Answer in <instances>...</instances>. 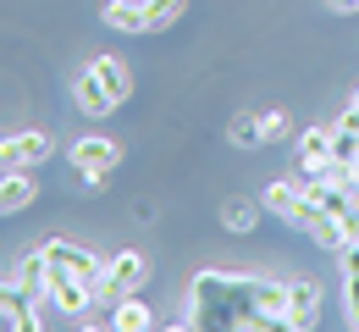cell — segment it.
Returning <instances> with one entry per match:
<instances>
[{"label":"cell","instance_id":"6da1fadb","mask_svg":"<svg viewBox=\"0 0 359 332\" xmlns=\"http://www.w3.org/2000/svg\"><path fill=\"white\" fill-rule=\"evenodd\" d=\"M255 283L260 272H194L188 277V310L177 327H260L255 321Z\"/></svg>","mask_w":359,"mask_h":332},{"label":"cell","instance_id":"7a4b0ae2","mask_svg":"<svg viewBox=\"0 0 359 332\" xmlns=\"http://www.w3.org/2000/svg\"><path fill=\"white\" fill-rule=\"evenodd\" d=\"M67 166H72L89 189H105V178L122 166V144L105 139V133H83V139L67 150Z\"/></svg>","mask_w":359,"mask_h":332},{"label":"cell","instance_id":"3957f363","mask_svg":"<svg viewBox=\"0 0 359 332\" xmlns=\"http://www.w3.org/2000/svg\"><path fill=\"white\" fill-rule=\"evenodd\" d=\"M149 288V255L144 249H116V255H105V283H100V305L111 310L116 299H128V293H144Z\"/></svg>","mask_w":359,"mask_h":332},{"label":"cell","instance_id":"277c9868","mask_svg":"<svg viewBox=\"0 0 359 332\" xmlns=\"http://www.w3.org/2000/svg\"><path fill=\"white\" fill-rule=\"evenodd\" d=\"M45 293H50V305L61 310V321H78V316H89L94 305V288L72 272V266H61V260H50V277H45Z\"/></svg>","mask_w":359,"mask_h":332},{"label":"cell","instance_id":"5b68a950","mask_svg":"<svg viewBox=\"0 0 359 332\" xmlns=\"http://www.w3.org/2000/svg\"><path fill=\"white\" fill-rule=\"evenodd\" d=\"M55 155V133L50 128H22V133H6L0 139V172H28V166H45Z\"/></svg>","mask_w":359,"mask_h":332},{"label":"cell","instance_id":"8992f818","mask_svg":"<svg viewBox=\"0 0 359 332\" xmlns=\"http://www.w3.org/2000/svg\"><path fill=\"white\" fill-rule=\"evenodd\" d=\"M320 277H299V283H287V316H282V327L287 332H315L320 327Z\"/></svg>","mask_w":359,"mask_h":332},{"label":"cell","instance_id":"52a82bcc","mask_svg":"<svg viewBox=\"0 0 359 332\" xmlns=\"http://www.w3.org/2000/svg\"><path fill=\"white\" fill-rule=\"evenodd\" d=\"M89 67H94V78L105 84V95L116 100V105H128V100L138 95V72L122 61V55H111V50H100V55H89Z\"/></svg>","mask_w":359,"mask_h":332},{"label":"cell","instance_id":"ba28073f","mask_svg":"<svg viewBox=\"0 0 359 332\" xmlns=\"http://www.w3.org/2000/svg\"><path fill=\"white\" fill-rule=\"evenodd\" d=\"M299 166H304V178H326V172H337V161H332V122H310L304 133H299Z\"/></svg>","mask_w":359,"mask_h":332},{"label":"cell","instance_id":"9c48e42d","mask_svg":"<svg viewBox=\"0 0 359 332\" xmlns=\"http://www.w3.org/2000/svg\"><path fill=\"white\" fill-rule=\"evenodd\" d=\"M72 105H78V111H83L89 122H105V117L116 111V100L105 95V84L94 78V67H89V61H83V67L72 72Z\"/></svg>","mask_w":359,"mask_h":332},{"label":"cell","instance_id":"30bf717a","mask_svg":"<svg viewBox=\"0 0 359 332\" xmlns=\"http://www.w3.org/2000/svg\"><path fill=\"white\" fill-rule=\"evenodd\" d=\"M100 22H105L111 34H128V39L149 34V11H144L138 0H100Z\"/></svg>","mask_w":359,"mask_h":332},{"label":"cell","instance_id":"8fae6325","mask_svg":"<svg viewBox=\"0 0 359 332\" xmlns=\"http://www.w3.org/2000/svg\"><path fill=\"white\" fill-rule=\"evenodd\" d=\"M34 199H39V183H34V172H0V222L22 216Z\"/></svg>","mask_w":359,"mask_h":332},{"label":"cell","instance_id":"7c38bea8","mask_svg":"<svg viewBox=\"0 0 359 332\" xmlns=\"http://www.w3.org/2000/svg\"><path fill=\"white\" fill-rule=\"evenodd\" d=\"M216 216H222V227H226V233L249 238L255 227H260V216H266V205H260V199H249V194H226Z\"/></svg>","mask_w":359,"mask_h":332},{"label":"cell","instance_id":"4fadbf2b","mask_svg":"<svg viewBox=\"0 0 359 332\" xmlns=\"http://www.w3.org/2000/svg\"><path fill=\"white\" fill-rule=\"evenodd\" d=\"M282 316H287V283L260 277V283H255V321H260V327H282Z\"/></svg>","mask_w":359,"mask_h":332},{"label":"cell","instance_id":"5bb4252c","mask_svg":"<svg viewBox=\"0 0 359 332\" xmlns=\"http://www.w3.org/2000/svg\"><path fill=\"white\" fill-rule=\"evenodd\" d=\"M45 277H50V260H45V249H39V244H34L28 255H17V266H11V283L22 288L28 299H39V293H45Z\"/></svg>","mask_w":359,"mask_h":332},{"label":"cell","instance_id":"9a60e30c","mask_svg":"<svg viewBox=\"0 0 359 332\" xmlns=\"http://www.w3.org/2000/svg\"><path fill=\"white\" fill-rule=\"evenodd\" d=\"M111 327H116V332H149V327H155V310H149V299H144V293L116 299V305H111Z\"/></svg>","mask_w":359,"mask_h":332},{"label":"cell","instance_id":"2e32d148","mask_svg":"<svg viewBox=\"0 0 359 332\" xmlns=\"http://www.w3.org/2000/svg\"><path fill=\"white\" fill-rule=\"evenodd\" d=\"M226 144H238V150H260V111H232L226 117Z\"/></svg>","mask_w":359,"mask_h":332},{"label":"cell","instance_id":"e0dca14e","mask_svg":"<svg viewBox=\"0 0 359 332\" xmlns=\"http://www.w3.org/2000/svg\"><path fill=\"white\" fill-rule=\"evenodd\" d=\"M144 11H149V34H166V28H177L182 11H188V0H138Z\"/></svg>","mask_w":359,"mask_h":332},{"label":"cell","instance_id":"ac0fdd59","mask_svg":"<svg viewBox=\"0 0 359 332\" xmlns=\"http://www.w3.org/2000/svg\"><path fill=\"white\" fill-rule=\"evenodd\" d=\"M287 133H293L287 111H276V105H271V111H260V139H266V144H282Z\"/></svg>","mask_w":359,"mask_h":332},{"label":"cell","instance_id":"d6986e66","mask_svg":"<svg viewBox=\"0 0 359 332\" xmlns=\"http://www.w3.org/2000/svg\"><path fill=\"white\" fill-rule=\"evenodd\" d=\"M343 321L359 327V277H343Z\"/></svg>","mask_w":359,"mask_h":332},{"label":"cell","instance_id":"ffe728a7","mask_svg":"<svg viewBox=\"0 0 359 332\" xmlns=\"http://www.w3.org/2000/svg\"><path fill=\"white\" fill-rule=\"evenodd\" d=\"M337 266H343V277H359V238L337 249Z\"/></svg>","mask_w":359,"mask_h":332},{"label":"cell","instance_id":"44dd1931","mask_svg":"<svg viewBox=\"0 0 359 332\" xmlns=\"http://www.w3.org/2000/svg\"><path fill=\"white\" fill-rule=\"evenodd\" d=\"M337 178H343V183L359 194V155H354V161H337Z\"/></svg>","mask_w":359,"mask_h":332},{"label":"cell","instance_id":"7402d4cb","mask_svg":"<svg viewBox=\"0 0 359 332\" xmlns=\"http://www.w3.org/2000/svg\"><path fill=\"white\" fill-rule=\"evenodd\" d=\"M332 17H359V0H326Z\"/></svg>","mask_w":359,"mask_h":332},{"label":"cell","instance_id":"603a6c76","mask_svg":"<svg viewBox=\"0 0 359 332\" xmlns=\"http://www.w3.org/2000/svg\"><path fill=\"white\" fill-rule=\"evenodd\" d=\"M348 105H354V111H359V89H354V95H348Z\"/></svg>","mask_w":359,"mask_h":332}]
</instances>
